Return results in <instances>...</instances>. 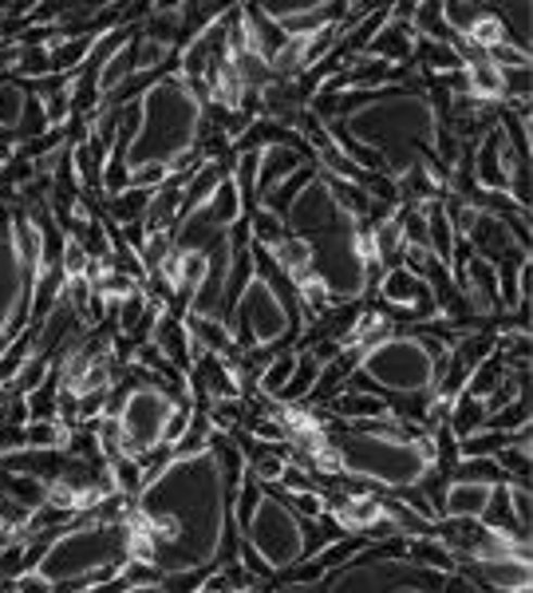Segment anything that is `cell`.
I'll return each instance as SVG.
<instances>
[{
	"mask_svg": "<svg viewBox=\"0 0 533 593\" xmlns=\"http://www.w3.org/2000/svg\"><path fill=\"white\" fill-rule=\"evenodd\" d=\"M233 455L214 447L178 451L135 494L127 527L151 546L158 578H202L233 550Z\"/></svg>",
	"mask_w": 533,
	"mask_h": 593,
	"instance_id": "6da1fadb",
	"label": "cell"
},
{
	"mask_svg": "<svg viewBox=\"0 0 533 593\" xmlns=\"http://www.w3.org/2000/svg\"><path fill=\"white\" fill-rule=\"evenodd\" d=\"M202 119L206 108L194 88L175 72H158L135 103H119L123 131L115 135V147L103 166V190L107 194L127 190V178L142 166H166L175 175L186 154L198 151Z\"/></svg>",
	"mask_w": 533,
	"mask_h": 593,
	"instance_id": "7a4b0ae2",
	"label": "cell"
},
{
	"mask_svg": "<svg viewBox=\"0 0 533 593\" xmlns=\"http://www.w3.org/2000/svg\"><path fill=\"white\" fill-rule=\"evenodd\" d=\"M364 108L340 111V119H325L332 139H344L340 151L368 175H395L423 163L435 151V108L419 91H371Z\"/></svg>",
	"mask_w": 533,
	"mask_h": 593,
	"instance_id": "3957f363",
	"label": "cell"
},
{
	"mask_svg": "<svg viewBox=\"0 0 533 593\" xmlns=\"http://www.w3.org/2000/svg\"><path fill=\"white\" fill-rule=\"evenodd\" d=\"M325 443L337 459V471L364 483L415 491L435 471V436H403L399 416L371 424H337L325 428Z\"/></svg>",
	"mask_w": 533,
	"mask_h": 593,
	"instance_id": "277c9868",
	"label": "cell"
},
{
	"mask_svg": "<svg viewBox=\"0 0 533 593\" xmlns=\"http://www.w3.org/2000/svg\"><path fill=\"white\" fill-rule=\"evenodd\" d=\"M233 518L241 534V566L253 578L296 570L325 546L320 534H313L305 518L289 506V499L265 491L253 475H245L241 491L233 494Z\"/></svg>",
	"mask_w": 533,
	"mask_h": 593,
	"instance_id": "5b68a950",
	"label": "cell"
},
{
	"mask_svg": "<svg viewBox=\"0 0 533 593\" xmlns=\"http://www.w3.org/2000/svg\"><path fill=\"white\" fill-rule=\"evenodd\" d=\"M55 593H88L131 570V530L123 518H76L72 527L55 530L33 562Z\"/></svg>",
	"mask_w": 533,
	"mask_h": 593,
	"instance_id": "8992f818",
	"label": "cell"
},
{
	"mask_svg": "<svg viewBox=\"0 0 533 593\" xmlns=\"http://www.w3.org/2000/svg\"><path fill=\"white\" fill-rule=\"evenodd\" d=\"M313 590V582H308ZM313 593H482L458 570H435L411 554L407 539H388L325 573Z\"/></svg>",
	"mask_w": 533,
	"mask_h": 593,
	"instance_id": "52a82bcc",
	"label": "cell"
},
{
	"mask_svg": "<svg viewBox=\"0 0 533 593\" xmlns=\"http://www.w3.org/2000/svg\"><path fill=\"white\" fill-rule=\"evenodd\" d=\"M450 344L427 332H392L388 341L359 352L352 388L376 384L392 395H427L443 380Z\"/></svg>",
	"mask_w": 533,
	"mask_h": 593,
	"instance_id": "ba28073f",
	"label": "cell"
},
{
	"mask_svg": "<svg viewBox=\"0 0 533 593\" xmlns=\"http://www.w3.org/2000/svg\"><path fill=\"white\" fill-rule=\"evenodd\" d=\"M135 376H139V380H135L131 388H123L107 404L103 416L115 419L123 455H127V459H139L142 467H147L154 455H163V451L170 447L166 436H170V419L178 416L182 400H178L163 380L142 373V368H135Z\"/></svg>",
	"mask_w": 533,
	"mask_h": 593,
	"instance_id": "9c48e42d",
	"label": "cell"
},
{
	"mask_svg": "<svg viewBox=\"0 0 533 593\" xmlns=\"http://www.w3.org/2000/svg\"><path fill=\"white\" fill-rule=\"evenodd\" d=\"M33 301V269L24 265L12 238V210L0 202V344H9L28 320Z\"/></svg>",
	"mask_w": 533,
	"mask_h": 593,
	"instance_id": "30bf717a",
	"label": "cell"
},
{
	"mask_svg": "<svg viewBox=\"0 0 533 593\" xmlns=\"http://www.w3.org/2000/svg\"><path fill=\"white\" fill-rule=\"evenodd\" d=\"M380 296L388 301V305L399 308V313H407L411 320H427L439 313L435 296H431V286H427L419 274H411L407 265H392V269L383 274Z\"/></svg>",
	"mask_w": 533,
	"mask_h": 593,
	"instance_id": "8fae6325",
	"label": "cell"
},
{
	"mask_svg": "<svg viewBox=\"0 0 533 593\" xmlns=\"http://www.w3.org/2000/svg\"><path fill=\"white\" fill-rule=\"evenodd\" d=\"M305 166V151L296 143H265L257 147V190H253V206L265 202L272 190H281L289 178Z\"/></svg>",
	"mask_w": 533,
	"mask_h": 593,
	"instance_id": "7c38bea8",
	"label": "cell"
},
{
	"mask_svg": "<svg viewBox=\"0 0 533 593\" xmlns=\"http://www.w3.org/2000/svg\"><path fill=\"white\" fill-rule=\"evenodd\" d=\"M490 499H494V483H467V479H450L443 491V506L439 518H462V522H482Z\"/></svg>",
	"mask_w": 533,
	"mask_h": 593,
	"instance_id": "4fadbf2b",
	"label": "cell"
},
{
	"mask_svg": "<svg viewBox=\"0 0 533 593\" xmlns=\"http://www.w3.org/2000/svg\"><path fill=\"white\" fill-rule=\"evenodd\" d=\"M415 45H419V40H415L411 24L395 21L392 9H388V21H383L380 33L368 40L364 55H368V60H383V64H399V60H411Z\"/></svg>",
	"mask_w": 533,
	"mask_h": 593,
	"instance_id": "5bb4252c",
	"label": "cell"
},
{
	"mask_svg": "<svg viewBox=\"0 0 533 593\" xmlns=\"http://www.w3.org/2000/svg\"><path fill=\"white\" fill-rule=\"evenodd\" d=\"M332 412L340 424H371V419H392V404L380 392L368 388H348V392L332 395Z\"/></svg>",
	"mask_w": 533,
	"mask_h": 593,
	"instance_id": "9a60e30c",
	"label": "cell"
},
{
	"mask_svg": "<svg viewBox=\"0 0 533 593\" xmlns=\"http://www.w3.org/2000/svg\"><path fill=\"white\" fill-rule=\"evenodd\" d=\"M328 515L337 518L340 530L364 534V530H368L383 510H380V499H371V494H352V499H340L337 506H328Z\"/></svg>",
	"mask_w": 533,
	"mask_h": 593,
	"instance_id": "2e32d148",
	"label": "cell"
},
{
	"mask_svg": "<svg viewBox=\"0 0 533 593\" xmlns=\"http://www.w3.org/2000/svg\"><path fill=\"white\" fill-rule=\"evenodd\" d=\"M21 440L24 447H33V451H67L72 431H67L60 419H28L21 428Z\"/></svg>",
	"mask_w": 533,
	"mask_h": 593,
	"instance_id": "e0dca14e",
	"label": "cell"
},
{
	"mask_svg": "<svg viewBox=\"0 0 533 593\" xmlns=\"http://www.w3.org/2000/svg\"><path fill=\"white\" fill-rule=\"evenodd\" d=\"M28 103H33V91L24 84H12V79L0 84V135H12L16 127H24Z\"/></svg>",
	"mask_w": 533,
	"mask_h": 593,
	"instance_id": "ac0fdd59",
	"label": "cell"
},
{
	"mask_svg": "<svg viewBox=\"0 0 533 593\" xmlns=\"http://www.w3.org/2000/svg\"><path fill=\"white\" fill-rule=\"evenodd\" d=\"M506 503H510V522L513 534L530 542V522H533V499H530V483L522 479H506Z\"/></svg>",
	"mask_w": 533,
	"mask_h": 593,
	"instance_id": "d6986e66",
	"label": "cell"
},
{
	"mask_svg": "<svg viewBox=\"0 0 533 593\" xmlns=\"http://www.w3.org/2000/svg\"><path fill=\"white\" fill-rule=\"evenodd\" d=\"M178 582H182V578H158V573L131 566V570L123 573V582L115 593H178Z\"/></svg>",
	"mask_w": 533,
	"mask_h": 593,
	"instance_id": "ffe728a7",
	"label": "cell"
},
{
	"mask_svg": "<svg viewBox=\"0 0 533 593\" xmlns=\"http://www.w3.org/2000/svg\"><path fill=\"white\" fill-rule=\"evenodd\" d=\"M293 368H296V352H277L269 368H262V376H257V388H262L265 395H272V400H277V395H281V388L289 384Z\"/></svg>",
	"mask_w": 533,
	"mask_h": 593,
	"instance_id": "44dd1931",
	"label": "cell"
},
{
	"mask_svg": "<svg viewBox=\"0 0 533 593\" xmlns=\"http://www.w3.org/2000/svg\"><path fill=\"white\" fill-rule=\"evenodd\" d=\"M45 546H28V539H9L0 546V582H12L24 570V562L36 558Z\"/></svg>",
	"mask_w": 533,
	"mask_h": 593,
	"instance_id": "7402d4cb",
	"label": "cell"
},
{
	"mask_svg": "<svg viewBox=\"0 0 533 593\" xmlns=\"http://www.w3.org/2000/svg\"><path fill=\"white\" fill-rule=\"evenodd\" d=\"M510 440L513 436H498V431H474L470 440L458 443V455H462V459H494Z\"/></svg>",
	"mask_w": 533,
	"mask_h": 593,
	"instance_id": "603a6c76",
	"label": "cell"
},
{
	"mask_svg": "<svg viewBox=\"0 0 533 593\" xmlns=\"http://www.w3.org/2000/svg\"><path fill=\"white\" fill-rule=\"evenodd\" d=\"M455 479H467V483H506V471L498 467V459H458Z\"/></svg>",
	"mask_w": 533,
	"mask_h": 593,
	"instance_id": "cb8c5ba5",
	"label": "cell"
},
{
	"mask_svg": "<svg viewBox=\"0 0 533 593\" xmlns=\"http://www.w3.org/2000/svg\"><path fill=\"white\" fill-rule=\"evenodd\" d=\"M16 72L28 79L52 76V52L45 45H21V60H16Z\"/></svg>",
	"mask_w": 533,
	"mask_h": 593,
	"instance_id": "d4e9b609",
	"label": "cell"
},
{
	"mask_svg": "<svg viewBox=\"0 0 533 593\" xmlns=\"http://www.w3.org/2000/svg\"><path fill=\"white\" fill-rule=\"evenodd\" d=\"M142 308H147V289H135V293H127L119 305H115V317L111 320H119L123 332H135L142 320Z\"/></svg>",
	"mask_w": 533,
	"mask_h": 593,
	"instance_id": "484cf974",
	"label": "cell"
},
{
	"mask_svg": "<svg viewBox=\"0 0 533 593\" xmlns=\"http://www.w3.org/2000/svg\"><path fill=\"white\" fill-rule=\"evenodd\" d=\"M289 506H293L296 515H305V518H320L328 515V499L320 491H301L289 499Z\"/></svg>",
	"mask_w": 533,
	"mask_h": 593,
	"instance_id": "4316f807",
	"label": "cell"
},
{
	"mask_svg": "<svg viewBox=\"0 0 533 593\" xmlns=\"http://www.w3.org/2000/svg\"><path fill=\"white\" fill-rule=\"evenodd\" d=\"M277 487H284L289 494H301V491H313V479L305 475V467L284 463V471H281V479H277Z\"/></svg>",
	"mask_w": 533,
	"mask_h": 593,
	"instance_id": "83f0119b",
	"label": "cell"
},
{
	"mask_svg": "<svg viewBox=\"0 0 533 593\" xmlns=\"http://www.w3.org/2000/svg\"><path fill=\"white\" fill-rule=\"evenodd\" d=\"M12 585H16V593H55V585L36 570H21L12 578Z\"/></svg>",
	"mask_w": 533,
	"mask_h": 593,
	"instance_id": "f1b7e54d",
	"label": "cell"
},
{
	"mask_svg": "<svg viewBox=\"0 0 533 593\" xmlns=\"http://www.w3.org/2000/svg\"><path fill=\"white\" fill-rule=\"evenodd\" d=\"M16 60H21V45L9 40V36H0V76H4V72H16Z\"/></svg>",
	"mask_w": 533,
	"mask_h": 593,
	"instance_id": "f546056e",
	"label": "cell"
},
{
	"mask_svg": "<svg viewBox=\"0 0 533 593\" xmlns=\"http://www.w3.org/2000/svg\"><path fill=\"white\" fill-rule=\"evenodd\" d=\"M272 593H313V590H308V582H305V585L289 582V585H281V590H272Z\"/></svg>",
	"mask_w": 533,
	"mask_h": 593,
	"instance_id": "4dcf8cb0",
	"label": "cell"
}]
</instances>
